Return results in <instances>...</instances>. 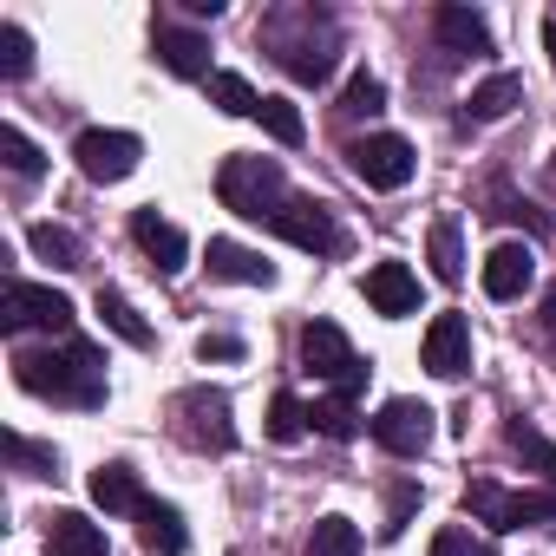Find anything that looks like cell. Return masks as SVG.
Masks as SVG:
<instances>
[{"label":"cell","mask_w":556,"mask_h":556,"mask_svg":"<svg viewBox=\"0 0 556 556\" xmlns=\"http://www.w3.org/2000/svg\"><path fill=\"white\" fill-rule=\"evenodd\" d=\"M14 380L53 406H105V354L92 341H66L53 354H21Z\"/></svg>","instance_id":"obj_1"},{"label":"cell","mask_w":556,"mask_h":556,"mask_svg":"<svg viewBox=\"0 0 556 556\" xmlns=\"http://www.w3.org/2000/svg\"><path fill=\"white\" fill-rule=\"evenodd\" d=\"M216 197H223V210H236V216H249V223H268L275 210L289 203V177H282V164H275V157L236 151V157H223V170H216Z\"/></svg>","instance_id":"obj_2"},{"label":"cell","mask_w":556,"mask_h":556,"mask_svg":"<svg viewBox=\"0 0 556 556\" xmlns=\"http://www.w3.org/2000/svg\"><path fill=\"white\" fill-rule=\"evenodd\" d=\"M465 510L484 517L491 530H523V523H549L556 530V497L549 491H504L491 478H471L465 484Z\"/></svg>","instance_id":"obj_3"},{"label":"cell","mask_w":556,"mask_h":556,"mask_svg":"<svg viewBox=\"0 0 556 556\" xmlns=\"http://www.w3.org/2000/svg\"><path fill=\"white\" fill-rule=\"evenodd\" d=\"M0 328L21 334V328H47V334H66L73 328V302L47 282H8L0 289Z\"/></svg>","instance_id":"obj_4"},{"label":"cell","mask_w":556,"mask_h":556,"mask_svg":"<svg viewBox=\"0 0 556 556\" xmlns=\"http://www.w3.org/2000/svg\"><path fill=\"white\" fill-rule=\"evenodd\" d=\"M348 164H354V177L367 190H406L413 170H419V157H413V144L400 131H374L361 144H348Z\"/></svg>","instance_id":"obj_5"},{"label":"cell","mask_w":556,"mask_h":556,"mask_svg":"<svg viewBox=\"0 0 556 556\" xmlns=\"http://www.w3.org/2000/svg\"><path fill=\"white\" fill-rule=\"evenodd\" d=\"M138 157H144V144H138L131 131H105V125H92V131L73 138V164H79L92 184H125V177L138 170Z\"/></svg>","instance_id":"obj_6"},{"label":"cell","mask_w":556,"mask_h":556,"mask_svg":"<svg viewBox=\"0 0 556 556\" xmlns=\"http://www.w3.org/2000/svg\"><path fill=\"white\" fill-rule=\"evenodd\" d=\"M268 229L289 236V242L308 249V255H334V249H341V223H334V210H328L321 197H289L282 210L268 216Z\"/></svg>","instance_id":"obj_7"},{"label":"cell","mask_w":556,"mask_h":556,"mask_svg":"<svg viewBox=\"0 0 556 556\" xmlns=\"http://www.w3.org/2000/svg\"><path fill=\"white\" fill-rule=\"evenodd\" d=\"M419 367L432 374V380H465L471 374V321L465 315H432V328H426V341H419Z\"/></svg>","instance_id":"obj_8"},{"label":"cell","mask_w":556,"mask_h":556,"mask_svg":"<svg viewBox=\"0 0 556 556\" xmlns=\"http://www.w3.org/2000/svg\"><path fill=\"white\" fill-rule=\"evenodd\" d=\"M374 439H380V452H393V458H419V452L432 445V406H426V400H387L380 419H374Z\"/></svg>","instance_id":"obj_9"},{"label":"cell","mask_w":556,"mask_h":556,"mask_svg":"<svg viewBox=\"0 0 556 556\" xmlns=\"http://www.w3.org/2000/svg\"><path fill=\"white\" fill-rule=\"evenodd\" d=\"M177 413L190 419V445H203V452H229V445H236L229 393H216V387H190V393L177 400Z\"/></svg>","instance_id":"obj_10"},{"label":"cell","mask_w":556,"mask_h":556,"mask_svg":"<svg viewBox=\"0 0 556 556\" xmlns=\"http://www.w3.org/2000/svg\"><path fill=\"white\" fill-rule=\"evenodd\" d=\"M302 367L315 374V380H328V387H341L354 367H361V354L348 348V334L334 328V321H308L302 328Z\"/></svg>","instance_id":"obj_11"},{"label":"cell","mask_w":556,"mask_h":556,"mask_svg":"<svg viewBox=\"0 0 556 556\" xmlns=\"http://www.w3.org/2000/svg\"><path fill=\"white\" fill-rule=\"evenodd\" d=\"M530 282H536V249L530 242H497L484 255V295L491 302H517Z\"/></svg>","instance_id":"obj_12"},{"label":"cell","mask_w":556,"mask_h":556,"mask_svg":"<svg viewBox=\"0 0 556 556\" xmlns=\"http://www.w3.org/2000/svg\"><path fill=\"white\" fill-rule=\"evenodd\" d=\"M131 242L151 255V268H157V275H177V268L190 262V242H184V229H177V223H164L157 210H138V216H131Z\"/></svg>","instance_id":"obj_13"},{"label":"cell","mask_w":556,"mask_h":556,"mask_svg":"<svg viewBox=\"0 0 556 556\" xmlns=\"http://www.w3.org/2000/svg\"><path fill=\"white\" fill-rule=\"evenodd\" d=\"M367 302H374L387 321L413 315V308H419V275H413L406 262H374V268H367Z\"/></svg>","instance_id":"obj_14"},{"label":"cell","mask_w":556,"mask_h":556,"mask_svg":"<svg viewBox=\"0 0 556 556\" xmlns=\"http://www.w3.org/2000/svg\"><path fill=\"white\" fill-rule=\"evenodd\" d=\"M157 60H164V73H177V79H216V73H210V40H203L197 27H157Z\"/></svg>","instance_id":"obj_15"},{"label":"cell","mask_w":556,"mask_h":556,"mask_svg":"<svg viewBox=\"0 0 556 556\" xmlns=\"http://www.w3.org/2000/svg\"><path fill=\"white\" fill-rule=\"evenodd\" d=\"M47 556H112L105 549V530L79 510H53L47 517Z\"/></svg>","instance_id":"obj_16"},{"label":"cell","mask_w":556,"mask_h":556,"mask_svg":"<svg viewBox=\"0 0 556 556\" xmlns=\"http://www.w3.org/2000/svg\"><path fill=\"white\" fill-rule=\"evenodd\" d=\"M210 275H223V282H249V289H275V262H262L255 249L216 236L210 242Z\"/></svg>","instance_id":"obj_17"},{"label":"cell","mask_w":556,"mask_h":556,"mask_svg":"<svg viewBox=\"0 0 556 556\" xmlns=\"http://www.w3.org/2000/svg\"><path fill=\"white\" fill-rule=\"evenodd\" d=\"M92 504H99L105 517H112V510H131V517H138V510H144L151 497H144V484H138V471L112 458V465H99V471H92Z\"/></svg>","instance_id":"obj_18"},{"label":"cell","mask_w":556,"mask_h":556,"mask_svg":"<svg viewBox=\"0 0 556 556\" xmlns=\"http://www.w3.org/2000/svg\"><path fill=\"white\" fill-rule=\"evenodd\" d=\"M432 27H439V40L452 47V53H491V27H484V14H471V8H458V0H445V8L432 14Z\"/></svg>","instance_id":"obj_19"},{"label":"cell","mask_w":556,"mask_h":556,"mask_svg":"<svg viewBox=\"0 0 556 556\" xmlns=\"http://www.w3.org/2000/svg\"><path fill=\"white\" fill-rule=\"evenodd\" d=\"M517 105H523V79H517V73H491V79L471 92L465 125H497V118H510Z\"/></svg>","instance_id":"obj_20"},{"label":"cell","mask_w":556,"mask_h":556,"mask_svg":"<svg viewBox=\"0 0 556 556\" xmlns=\"http://www.w3.org/2000/svg\"><path fill=\"white\" fill-rule=\"evenodd\" d=\"M138 536H144V549H151V556H184V543H190V530H184L177 504H157V497L138 510Z\"/></svg>","instance_id":"obj_21"},{"label":"cell","mask_w":556,"mask_h":556,"mask_svg":"<svg viewBox=\"0 0 556 556\" xmlns=\"http://www.w3.org/2000/svg\"><path fill=\"white\" fill-rule=\"evenodd\" d=\"M275 60H282V73L302 79V86H321L334 73V47L328 40H282V53H275Z\"/></svg>","instance_id":"obj_22"},{"label":"cell","mask_w":556,"mask_h":556,"mask_svg":"<svg viewBox=\"0 0 556 556\" xmlns=\"http://www.w3.org/2000/svg\"><path fill=\"white\" fill-rule=\"evenodd\" d=\"M92 308H99V321H105L125 348H151V321H144V315H138L118 289H99V302H92Z\"/></svg>","instance_id":"obj_23"},{"label":"cell","mask_w":556,"mask_h":556,"mask_svg":"<svg viewBox=\"0 0 556 556\" xmlns=\"http://www.w3.org/2000/svg\"><path fill=\"white\" fill-rule=\"evenodd\" d=\"M308 426H315L321 439H334V445H348V439H361V413H354V400H341V393H328V400H315V406H308Z\"/></svg>","instance_id":"obj_24"},{"label":"cell","mask_w":556,"mask_h":556,"mask_svg":"<svg viewBox=\"0 0 556 556\" xmlns=\"http://www.w3.org/2000/svg\"><path fill=\"white\" fill-rule=\"evenodd\" d=\"M504 439H510V452H517L530 471H543V478L556 484V445H549V439H543L530 419H510V426H504Z\"/></svg>","instance_id":"obj_25"},{"label":"cell","mask_w":556,"mask_h":556,"mask_svg":"<svg viewBox=\"0 0 556 556\" xmlns=\"http://www.w3.org/2000/svg\"><path fill=\"white\" fill-rule=\"evenodd\" d=\"M210 105L229 112V118H255V112H262V92H255L242 73H216V79H210Z\"/></svg>","instance_id":"obj_26"},{"label":"cell","mask_w":556,"mask_h":556,"mask_svg":"<svg viewBox=\"0 0 556 556\" xmlns=\"http://www.w3.org/2000/svg\"><path fill=\"white\" fill-rule=\"evenodd\" d=\"M308 556H361V523L354 517H321L308 530Z\"/></svg>","instance_id":"obj_27"},{"label":"cell","mask_w":556,"mask_h":556,"mask_svg":"<svg viewBox=\"0 0 556 556\" xmlns=\"http://www.w3.org/2000/svg\"><path fill=\"white\" fill-rule=\"evenodd\" d=\"M432 275H439L445 289L465 282V249H458V223H452V216L432 223Z\"/></svg>","instance_id":"obj_28"},{"label":"cell","mask_w":556,"mask_h":556,"mask_svg":"<svg viewBox=\"0 0 556 556\" xmlns=\"http://www.w3.org/2000/svg\"><path fill=\"white\" fill-rule=\"evenodd\" d=\"M27 242H34L40 262H53V268H79V236H73V229H60V223H34Z\"/></svg>","instance_id":"obj_29"},{"label":"cell","mask_w":556,"mask_h":556,"mask_svg":"<svg viewBox=\"0 0 556 556\" xmlns=\"http://www.w3.org/2000/svg\"><path fill=\"white\" fill-rule=\"evenodd\" d=\"M255 118H262V131H268L275 144H302V138H308V125H302V105H295V99H262V112H255Z\"/></svg>","instance_id":"obj_30"},{"label":"cell","mask_w":556,"mask_h":556,"mask_svg":"<svg viewBox=\"0 0 556 556\" xmlns=\"http://www.w3.org/2000/svg\"><path fill=\"white\" fill-rule=\"evenodd\" d=\"M0 164H8L14 177H40L47 170V157H40V144L21 131V125H0Z\"/></svg>","instance_id":"obj_31"},{"label":"cell","mask_w":556,"mask_h":556,"mask_svg":"<svg viewBox=\"0 0 556 556\" xmlns=\"http://www.w3.org/2000/svg\"><path fill=\"white\" fill-rule=\"evenodd\" d=\"M302 432H308V406H302L295 393H275V400H268V439H275V445H295Z\"/></svg>","instance_id":"obj_32"},{"label":"cell","mask_w":556,"mask_h":556,"mask_svg":"<svg viewBox=\"0 0 556 556\" xmlns=\"http://www.w3.org/2000/svg\"><path fill=\"white\" fill-rule=\"evenodd\" d=\"M341 112H348V118H380V112H387V86H380L374 73H354L348 92H341Z\"/></svg>","instance_id":"obj_33"},{"label":"cell","mask_w":556,"mask_h":556,"mask_svg":"<svg viewBox=\"0 0 556 556\" xmlns=\"http://www.w3.org/2000/svg\"><path fill=\"white\" fill-rule=\"evenodd\" d=\"M34 73V40H27V27H0V79H27Z\"/></svg>","instance_id":"obj_34"},{"label":"cell","mask_w":556,"mask_h":556,"mask_svg":"<svg viewBox=\"0 0 556 556\" xmlns=\"http://www.w3.org/2000/svg\"><path fill=\"white\" fill-rule=\"evenodd\" d=\"M432 556H491V543H484V536H471L465 523H445V530L432 536Z\"/></svg>","instance_id":"obj_35"},{"label":"cell","mask_w":556,"mask_h":556,"mask_svg":"<svg viewBox=\"0 0 556 556\" xmlns=\"http://www.w3.org/2000/svg\"><path fill=\"white\" fill-rule=\"evenodd\" d=\"M413 510H419V484H393V510H387V523H380V530H387V536H400Z\"/></svg>","instance_id":"obj_36"},{"label":"cell","mask_w":556,"mask_h":556,"mask_svg":"<svg viewBox=\"0 0 556 556\" xmlns=\"http://www.w3.org/2000/svg\"><path fill=\"white\" fill-rule=\"evenodd\" d=\"M8 458H21V465H40V471H60V458H53L47 445H27L21 432H8Z\"/></svg>","instance_id":"obj_37"},{"label":"cell","mask_w":556,"mask_h":556,"mask_svg":"<svg viewBox=\"0 0 556 556\" xmlns=\"http://www.w3.org/2000/svg\"><path fill=\"white\" fill-rule=\"evenodd\" d=\"M197 354H203V361H242V341H236V334H203Z\"/></svg>","instance_id":"obj_38"},{"label":"cell","mask_w":556,"mask_h":556,"mask_svg":"<svg viewBox=\"0 0 556 556\" xmlns=\"http://www.w3.org/2000/svg\"><path fill=\"white\" fill-rule=\"evenodd\" d=\"M543 47H549V66H556V21H543Z\"/></svg>","instance_id":"obj_39"},{"label":"cell","mask_w":556,"mask_h":556,"mask_svg":"<svg viewBox=\"0 0 556 556\" xmlns=\"http://www.w3.org/2000/svg\"><path fill=\"white\" fill-rule=\"evenodd\" d=\"M543 315H549V328H556V289H549V295H543Z\"/></svg>","instance_id":"obj_40"}]
</instances>
